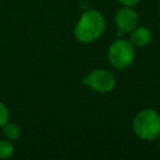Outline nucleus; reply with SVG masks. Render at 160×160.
Returning <instances> with one entry per match:
<instances>
[{
	"label": "nucleus",
	"instance_id": "12",
	"mask_svg": "<svg viewBox=\"0 0 160 160\" xmlns=\"http://www.w3.org/2000/svg\"><path fill=\"white\" fill-rule=\"evenodd\" d=\"M159 5H160V1H159Z\"/></svg>",
	"mask_w": 160,
	"mask_h": 160
},
{
	"label": "nucleus",
	"instance_id": "5",
	"mask_svg": "<svg viewBox=\"0 0 160 160\" xmlns=\"http://www.w3.org/2000/svg\"><path fill=\"white\" fill-rule=\"evenodd\" d=\"M115 24L122 33H131L138 25L139 17L132 7H123L115 14Z\"/></svg>",
	"mask_w": 160,
	"mask_h": 160
},
{
	"label": "nucleus",
	"instance_id": "11",
	"mask_svg": "<svg viewBox=\"0 0 160 160\" xmlns=\"http://www.w3.org/2000/svg\"><path fill=\"white\" fill-rule=\"evenodd\" d=\"M158 145H159V148H160V136H159V142H158Z\"/></svg>",
	"mask_w": 160,
	"mask_h": 160
},
{
	"label": "nucleus",
	"instance_id": "2",
	"mask_svg": "<svg viewBox=\"0 0 160 160\" xmlns=\"http://www.w3.org/2000/svg\"><path fill=\"white\" fill-rule=\"evenodd\" d=\"M133 132L138 138L151 142L160 136V115L152 109H144L138 112L133 120Z\"/></svg>",
	"mask_w": 160,
	"mask_h": 160
},
{
	"label": "nucleus",
	"instance_id": "4",
	"mask_svg": "<svg viewBox=\"0 0 160 160\" xmlns=\"http://www.w3.org/2000/svg\"><path fill=\"white\" fill-rule=\"evenodd\" d=\"M81 83L98 93H109L115 88L114 76L107 69H94L81 79Z\"/></svg>",
	"mask_w": 160,
	"mask_h": 160
},
{
	"label": "nucleus",
	"instance_id": "10",
	"mask_svg": "<svg viewBox=\"0 0 160 160\" xmlns=\"http://www.w3.org/2000/svg\"><path fill=\"white\" fill-rule=\"evenodd\" d=\"M118 1H120V3L123 7H132V8L139 2V0H118Z\"/></svg>",
	"mask_w": 160,
	"mask_h": 160
},
{
	"label": "nucleus",
	"instance_id": "3",
	"mask_svg": "<svg viewBox=\"0 0 160 160\" xmlns=\"http://www.w3.org/2000/svg\"><path fill=\"white\" fill-rule=\"evenodd\" d=\"M108 59L116 69L128 68L135 60V46L123 38L114 41L108 52Z\"/></svg>",
	"mask_w": 160,
	"mask_h": 160
},
{
	"label": "nucleus",
	"instance_id": "1",
	"mask_svg": "<svg viewBox=\"0 0 160 160\" xmlns=\"http://www.w3.org/2000/svg\"><path fill=\"white\" fill-rule=\"evenodd\" d=\"M105 29V20L98 10L90 9L80 16L73 29V35L78 42L89 44L99 40Z\"/></svg>",
	"mask_w": 160,
	"mask_h": 160
},
{
	"label": "nucleus",
	"instance_id": "6",
	"mask_svg": "<svg viewBox=\"0 0 160 160\" xmlns=\"http://www.w3.org/2000/svg\"><path fill=\"white\" fill-rule=\"evenodd\" d=\"M152 41V33L150 30L145 27H136L131 32V41L129 42L135 47H145L149 45Z\"/></svg>",
	"mask_w": 160,
	"mask_h": 160
},
{
	"label": "nucleus",
	"instance_id": "8",
	"mask_svg": "<svg viewBox=\"0 0 160 160\" xmlns=\"http://www.w3.org/2000/svg\"><path fill=\"white\" fill-rule=\"evenodd\" d=\"M14 153V146L11 140L0 139V159H9Z\"/></svg>",
	"mask_w": 160,
	"mask_h": 160
},
{
	"label": "nucleus",
	"instance_id": "9",
	"mask_svg": "<svg viewBox=\"0 0 160 160\" xmlns=\"http://www.w3.org/2000/svg\"><path fill=\"white\" fill-rule=\"evenodd\" d=\"M9 110L3 104L2 102H0V127H3L8 122H9Z\"/></svg>",
	"mask_w": 160,
	"mask_h": 160
},
{
	"label": "nucleus",
	"instance_id": "7",
	"mask_svg": "<svg viewBox=\"0 0 160 160\" xmlns=\"http://www.w3.org/2000/svg\"><path fill=\"white\" fill-rule=\"evenodd\" d=\"M3 134H5L6 138L11 142L18 140L21 137V129L16 123H9L8 122L5 126L2 127Z\"/></svg>",
	"mask_w": 160,
	"mask_h": 160
}]
</instances>
